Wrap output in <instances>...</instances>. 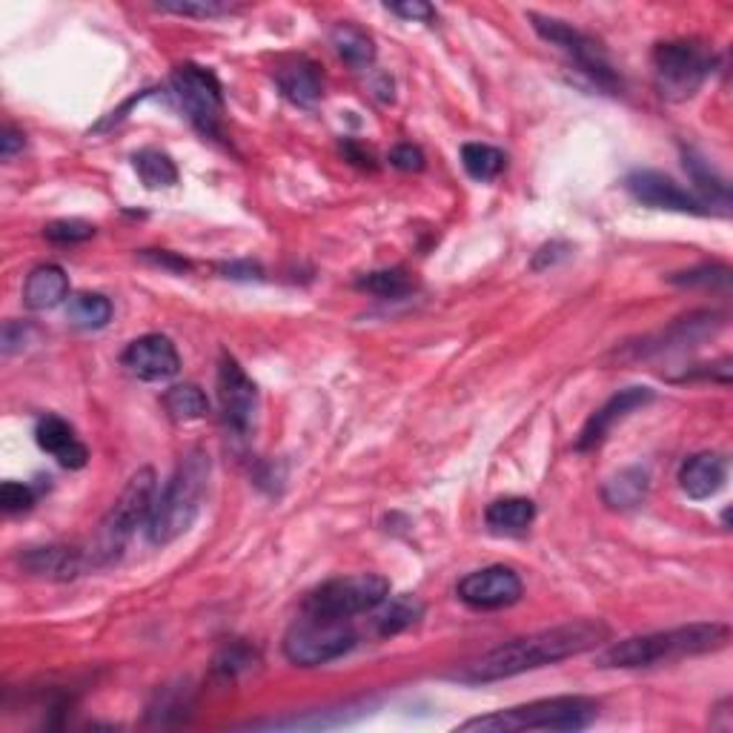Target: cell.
Segmentation results:
<instances>
[{
    "mask_svg": "<svg viewBox=\"0 0 733 733\" xmlns=\"http://www.w3.org/2000/svg\"><path fill=\"white\" fill-rule=\"evenodd\" d=\"M67 319L78 330H101L112 319V301L101 292H78L69 299Z\"/></svg>",
    "mask_w": 733,
    "mask_h": 733,
    "instance_id": "obj_25",
    "label": "cell"
},
{
    "mask_svg": "<svg viewBox=\"0 0 733 733\" xmlns=\"http://www.w3.org/2000/svg\"><path fill=\"white\" fill-rule=\"evenodd\" d=\"M390 163H393L395 170L404 172H419L424 170V152L413 143H399L393 152H390Z\"/></svg>",
    "mask_w": 733,
    "mask_h": 733,
    "instance_id": "obj_36",
    "label": "cell"
},
{
    "mask_svg": "<svg viewBox=\"0 0 733 733\" xmlns=\"http://www.w3.org/2000/svg\"><path fill=\"white\" fill-rule=\"evenodd\" d=\"M462 163L470 178L475 181H496L508 167V155L490 143H464L462 147Z\"/></svg>",
    "mask_w": 733,
    "mask_h": 733,
    "instance_id": "obj_28",
    "label": "cell"
},
{
    "mask_svg": "<svg viewBox=\"0 0 733 733\" xmlns=\"http://www.w3.org/2000/svg\"><path fill=\"white\" fill-rule=\"evenodd\" d=\"M155 490L158 479L152 468H141L132 475L127 488L121 490L118 502L112 504L107 516L101 519L92 542H89V568H107V564H112L121 556L123 548L135 536V530L150 522L152 504H155Z\"/></svg>",
    "mask_w": 733,
    "mask_h": 733,
    "instance_id": "obj_4",
    "label": "cell"
},
{
    "mask_svg": "<svg viewBox=\"0 0 733 733\" xmlns=\"http://www.w3.org/2000/svg\"><path fill=\"white\" fill-rule=\"evenodd\" d=\"M227 279H259V267L255 264H227Z\"/></svg>",
    "mask_w": 733,
    "mask_h": 733,
    "instance_id": "obj_40",
    "label": "cell"
},
{
    "mask_svg": "<svg viewBox=\"0 0 733 733\" xmlns=\"http://www.w3.org/2000/svg\"><path fill=\"white\" fill-rule=\"evenodd\" d=\"M528 18L533 21V29L542 34L544 41L553 43L559 52L568 54V58H571V61L579 67V72H584V76L591 78L596 87L608 89V92H616V89H622V78H619V72L613 69L611 58H608V52H604L602 43H599L596 38H591V34L582 32V29L571 27L568 21L548 18V14L530 12Z\"/></svg>",
    "mask_w": 733,
    "mask_h": 733,
    "instance_id": "obj_10",
    "label": "cell"
},
{
    "mask_svg": "<svg viewBox=\"0 0 733 733\" xmlns=\"http://www.w3.org/2000/svg\"><path fill=\"white\" fill-rule=\"evenodd\" d=\"M43 235L54 241V244H81V241H89V238L96 235V227L87 224V221H78V218H63V221L47 224Z\"/></svg>",
    "mask_w": 733,
    "mask_h": 733,
    "instance_id": "obj_34",
    "label": "cell"
},
{
    "mask_svg": "<svg viewBox=\"0 0 733 733\" xmlns=\"http://www.w3.org/2000/svg\"><path fill=\"white\" fill-rule=\"evenodd\" d=\"M143 259H150L152 264H158V267H175V270H187V261H181V259H172L170 252H161V255H150V252H147V255H143Z\"/></svg>",
    "mask_w": 733,
    "mask_h": 733,
    "instance_id": "obj_41",
    "label": "cell"
},
{
    "mask_svg": "<svg viewBox=\"0 0 733 733\" xmlns=\"http://www.w3.org/2000/svg\"><path fill=\"white\" fill-rule=\"evenodd\" d=\"M155 7L161 12L181 14V18H218V14H230L235 9L224 0H161Z\"/></svg>",
    "mask_w": 733,
    "mask_h": 733,
    "instance_id": "obj_31",
    "label": "cell"
},
{
    "mask_svg": "<svg viewBox=\"0 0 733 733\" xmlns=\"http://www.w3.org/2000/svg\"><path fill=\"white\" fill-rule=\"evenodd\" d=\"M34 442L67 470H81L89 462L87 444L78 439L72 424H67L61 415H43L34 428Z\"/></svg>",
    "mask_w": 733,
    "mask_h": 733,
    "instance_id": "obj_16",
    "label": "cell"
},
{
    "mask_svg": "<svg viewBox=\"0 0 733 733\" xmlns=\"http://www.w3.org/2000/svg\"><path fill=\"white\" fill-rule=\"evenodd\" d=\"M713 69V54L700 41H665L653 49V78L659 96L687 101L702 89Z\"/></svg>",
    "mask_w": 733,
    "mask_h": 733,
    "instance_id": "obj_7",
    "label": "cell"
},
{
    "mask_svg": "<svg viewBox=\"0 0 733 733\" xmlns=\"http://www.w3.org/2000/svg\"><path fill=\"white\" fill-rule=\"evenodd\" d=\"M608 636H611L608 625H602L596 619H579V622L544 627V631L504 642L502 647H493L490 653L464 665L462 671H455L453 680L468 682V685H488V682L510 680V676H519V673L556 665V662H564V659L593 651L602 642H608Z\"/></svg>",
    "mask_w": 733,
    "mask_h": 733,
    "instance_id": "obj_1",
    "label": "cell"
},
{
    "mask_svg": "<svg viewBox=\"0 0 733 733\" xmlns=\"http://www.w3.org/2000/svg\"><path fill=\"white\" fill-rule=\"evenodd\" d=\"M536 519V504L522 496H508L484 510V522L493 533H524Z\"/></svg>",
    "mask_w": 733,
    "mask_h": 733,
    "instance_id": "obj_22",
    "label": "cell"
},
{
    "mask_svg": "<svg viewBox=\"0 0 733 733\" xmlns=\"http://www.w3.org/2000/svg\"><path fill=\"white\" fill-rule=\"evenodd\" d=\"M647 488H651V475H647V470L625 468L619 470L613 479H608V484H604L602 490V499L604 504H611V508L616 510H631L636 508V504L645 502Z\"/></svg>",
    "mask_w": 733,
    "mask_h": 733,
    "instance_id": "obj_21",
    "label": "cell"
},
{
    "mask_svg": "<svg viewBox=\"0 0 733 733\" xmlns=\"http://www.w3.org/2000/svg\"><path fill=\"white\" fill-rule=\"evenodd\" d=\"M0 504H3L7 513H27L34 504L32 488L21 482H3V488H0Z\"/></svg>",
    "mask_w": 733,
    "mask_h": 733,
    "instance_id": "obj_35",
    "label": "cell"
},
{
    "mask_svg": "<svg viewBox=\"0 0 733 733\" xmlns=\"http://www.w3.org/2000/svg\"><path fill=\"white\" fill-rule=\"evenodd\" d=\"M132 163H135L138 175H141V181L147 183L150 190H161V187H172V183H178V167L167 152L141 150L135 152Z\"/></svg>",
    "mask_w": 733,
    "mask_h": 733,
    "instance_id": "obj_29",
    "label": "cell"
},
{
    "mask_svg": "<svg viewBox=\"0 0 733 733\" xmlns=\"http://www.w3.org/2000/svg\"><path fill=\"white\" fill-rule=\"evenodd\" d=\"M685 170L693 178V183L700 187L702 192V204L711 210V207H722V212H727L731 204V190H727L725 178H720L711 170V163L705 158H700L693 150L685 152Z\"/></svg>",
    "mask_w": 733,
    "mask_h": 733,
    "instance_id": "obj_24",
    "label": "cell"
},
{
    "mask_svg": "<svg viewBox=\"0 0 733 733\" xmlns=\"http://www.w3.org/2000/svg\"><path fill=\"white\" fill-rule=\"evenodd\" d=\"M388 9L404 21H419L430 23L435 18V9L430 3H421V0H408V3H388Z\"/></svg>",
    "mask_w": 733,
    "mask_h": 733,
    "instance_id": "obj_37",
    "label": "cell"
},
{
    "mask_svg": "<svg viewBox=\"0 0 733 733\" xmlns=\"http://www.w3.org/2000/svg\"><path fill=\"white\" fill-rule=\"evenodd\" d=\"M330 41H333L335 52L344 63H350L353 69H366L373 67L375 61V43L373 38L364 32L355 23H339L330 34Z\"/></svg>",
    "mask_w": 733,
    "mask_h": 733,
    "instance_id": "obj_23",
    "label": "cell"
},
{
    "mask_svg": "<svg viewBox=\"0 0 733 733\" xmlns=\"http://www.w3.org/2000/svg\"><path fill=\"white\" fill-rule=\"evenodd\" d=\"M172 98L183 109V116L190 118L201 135L221 138V116H224V89L215 72L198 67V63H181L175 67L170 78Z\"/></svg>",
    "mask_w": 733,
    "mask_h": 733,
    "instance_id": "obj_9",
    "label": "cell"
},
{
    "mask_svg": "<svg viewBox=\"0 0 733 733\" xmlns=\"http://www.w3.org/2000/svg\"><path fill=\"white\" fill-rule=\"evenodd\" d=\"M21 564L23 571H29L32 576L61 579V582L63 579H76L78 573H83V568H89L87 550L58 548V544L27 550L21 556Z\"/></svg>",
    "mask_w": 733,
    "mask_h": 733,
    "instance_id": "obj_18",
    "label": "cell"
},
{
    "mask_svg": "<svg viewBox=\"0 0 733 733\" xmlns=\"http://www.w3.org/2000/svg\"><path fill=\"white\" fill-rule=\"evenodd\" d=\"M163 408H167L172 421L187 424V421L204 419L210 413V401H207L204 390L195 388V384H175L163 395Z\"/></svg>",
    "mask_w": 733,
    "mask_h": 733,
    "instance_id": "obj_27",
    "label": "cell"
},
{
    "mask_svg": "<svg viewBox=\"0 0 733 733\" xmlns=\"http://www.w3.org/2000/svg\"><path fill=\"white\" fill-rule=\"evenodd\" d=\"M23 341H27V327L18 324V321H7L3 324V353L12 355L14 350H21Z\"/></svg>",
    "mask_w": 733,
    "mask_h": 733,
    "instance_id": "obj_38",
    "label": "cell"
},
{
    "mask_svg": "<svg viewBox=\"0 0 733 733\" xmlns=\"http://www.w3.org/2000/svg\"><path fill=\"white\" fill-rule=\"evenodd\" d=\"M121 364L138 381H163L181 370V355L167 335L150 333L135 339L123 350Z\"/></svg>",
    "mask_w": 733,
    "mask_h": 733,
    "instance_id": "obj_14",
    "label": "cell"
},
{
    "mask_svg": "<svg viewBox=\"0 0 733 733\" xmlns=\"http://www.w3.org/2000/svg\"><path fill=\"white\" fill-rule=\"evenodd\" d=\"M653 401V390L651 388H625L619 390L616 395L604 401L602 408L591 415V419L584 421L582 433L576 439V450L579 453H588V450L602 448L604 439L611 435V430L616 428L619 421H625L627 415L636 413L639 408H645Z\"/></svg>",
    "mask_w": 733,
    "mask_h": 733,
    "instance_id": "obj_15",
    "label": "cell"
},
{
    "mask_svg": "<svg viewBox=\"0 0 733 733\" xmlns=\"http://www.w3.org/2000/svg\"><path fill=\"white\" fill-rule=\"evenodd\" d=\"M424 616V604L415 596H395L384 599V611L375 619V631L381 636H395V633L413 627Z\"/></svg>",
    "mask_w": 733,
    "mask_h": 733,
    "instance_id": "obj_26",
    "label": "cell"
},
{
    "mask_svg": "<svg viewBox=\"0 0 733 733\" xmlns=\"http://www.w3.org/2000/svg\"><path fill=\"white\" fill-rule=\"evenodd\" d=\"M207 482H210V455L204 450H187L178 462L175 473L152 504L150 522H147V536L152 544H170L195 524L204 502Z\"/></svg>",
    "mask_w": 733,
    "mask_h": 733,
    "instance_id": "obj_3",
    "label": "cell"
},
{
    "mask_svg": "<svg viewBox=\"0 0 733 733\" xmlns=\"http://www.w3.org/2000/svg\"><path fill=\"white\" fill-rule=\"evenodd\" d=\"M727 479V462L720 453H696L691 455L680 470V488L687 496L702 502V499L716 496Z\"/></svg>",
    "mask_w": 733,
    "mask_h": 733,
    "instance_id": "obj_19",
    "label": "cell"
},
{
    "mask_svg": "<svg viewBox=\"0 0 733 733\" xmlns=\"http://www.w3.org/2000/svg\"><path fill=\"white\" fill-rule=\"evenodd\" d=\"M355 287L370 292V295H379V299H401V295H408V292L413 290V279H410L408 272L395 267V270L366 272V275H361V279L355 281Z\"/></svg>",
    "mask_w": 733,
    "mask_h": 733,
    "instance_id": "obj_30",
    "label": "cell"
},
{
    "mask_svg": "<svg viewBox=\"0 0 733 733\" xmlns=\"http://www.w3.org/2000/svg\"><path fill=\"white\" fill-rule=\"evenodd\" d=\"M599 716V702L588 696H553L536 700L528 705L508 707V711L475 716L462 722L455 731H490V733H516V731H584Z\"/></svg>",
    "mask_w": 733,
    "mask_h": 733,
    "instance_id": "obj_5",
    "label": "cell"
},
{
    "mask_svg": "<svg viewBox=\"0 0 733 733\" xmlns=\"http://www.w3.org/2000/svg\"><path fill=\"white\" fill-rule=\"evenodd\" d=\"M390 596V582L379 573H359V576H341L319 584L304 599V613L330 619H353L370 613L384 604Z\"/></svg>",
    "mask_w": 733,
    "mask_h": 733,
    "instance_id": "obj_8",
    "label": "cell"
},
{
    "mask_svg": "<svg viewBox=\"0 0 733 733\" xmlns=\"http://www.w3.org/2000/svg\"><path fill=\"white\" fill-rule=\"evenodd\" d=\"M355 645H359V633L350 625V619H330L304 613V616L287 631L284 656L299 667H319L347 656Z\"/></svg>",
    "mask_w": 733,
    "mask_h": 733,
    "instance_id": "obj_6",
    "label": "cell"
},
{
    "mask_svg": "<svg viewBox=\"0 0 733 733\" xmlns=\"http://www.w3.org/2000/svg\"><path fill=\"white\" fill-rule=\"evenodd\" d=\"M218 401H221L227 428L238 435L250 433L255 413H259V388L244 373V366L227 353L218 364Z\"/></svg>",
    "mask_w": 733,
    "mask_h": 733,
    "instance_id": "obj_11",
    "label": "cell"
},
{
    "mask_svg": "<svg viewBox=\"0 0 733 733\" xmlns=\"http://www.w3.org/2000/svg\"><path fill=\"white\" fill-rule=\"evenodd\" d=\"M69 295V279L63 267L58 264H41L29 272L27 284H23V301L29 310H52Z\"/></svg>",
    "mask_w": 733,
    "mask_h": 733,
    "instance_id": "obj_20",
    "label": "cell"
},
{
    "mask_svg": "<svg viewBox=\"0 0 733 733\" xmlns=\"http://www.w3.org/2000/svg\"><path fill=\"white\" fill-rule=\"evenodd\" d=\"M522 579L513 568L504 564H490L482 571H473L459 582L455 593L464 604L475 608V611H502L522 599Z\"/></svg>",
    "mask_w": 733,
    "mask_h": 733,
    "instance_id": "obj_12",
    "label": "cell"
},
{
    "mask_svg": "<svg viewBox=\"0 0 733 733\" xmlns=\"http://www.w3.org/2000/svg\"><path fill=\"white\" fill-rule=\"evenodd\" d=\"M731 631L722 622H693V625L671 627V631L645 633V636H631L625 642H616L599 656L602 667H653L676 662L685 656H700V653L720 651L727 645Z\"/></svg>",
    "mask_w": 733,
    "mask_h": 733,
    "instance_id": "obj_2",
    "label": "cell"
},
{
    "mask_svg": "<svg viewBox=\"0 0 733 733\" xmlns=\"http://www.w3.org/2000/svg\"><path fill=\"white\" fill-rule=\"evenodd\" d=\"M671 284L680 287H727L731 284V270L722 264H705L696 267V270L676 272L671 275Z\"/></svg>",
    "mask_w": 733,
    "mask_h": 733,
    "instance_id": "obj_33",
    "label": "cell"
},
{
    "mask_svg": "<svg viewBox=\"0 0 733 733\" xmlns=\"http://www.w3.org/2000/svg\"><path fill=\"white\" fill-rule=\"evenodd\" d=\"M275 83H279L287 101H292L295 107L310 109L324 96V78H321L319 63H313L310 58H304V54L281 63V67L275 69Z\"/></svg>",
    "mask_w": 733,
    "mask_h": 733,
    "instance_id": "obj_17",
    "label": "cell"
},
{
    "mask_svg": "<svg viewBox=\"0 0 733 733\" xmlns=\"http://www.w3.org/2000/svg\"><path fill=\"white\" fill-rule=\"evenodd\" d=\"M252 665H255V651H250L241 642H232V645H227L224 651L218 653L215 673H221L224 680H235L238 673L250 671Z\"/></svg>",
    "mask_w": 733,
    "mask_h": 733,
    "instance_id": "obj_32",
    "label": "cell"
},
{
    "mask_svg": "<svg viewBox=\"0 0 733 733\" xmlns=\"http://www.w3.org/2000/svg\"><path fill=\"white\" fill-rule=\"evenodd\" d=\"M625 190L636 198L639 204H647L653 210L667 212H685V215H707V207L700 198L682 190L673 178L662 175L653 170H636L625 178Z\"/></svg>",
    "mask_w": 733,
    "mask_h": 733,
    "instance_id": "obj_13",
    "label": "cell"
},
{
    "mask_svg": "<svg viewBox=\"0 0 733 733\" xmlns=\"http://www.w3.org/2000/svg\"><path fill=\"white\" fill-rule=\"evenodd\" d=\"M21 150H23V132L7 127V130H3V138H0V155H3V161L14 158Z\"/></svg>",
    "mask_w": 733,
    "mask_h": 733,
    "instance_id": "obj_39",
    "label": "cell"
}]
</instances>
